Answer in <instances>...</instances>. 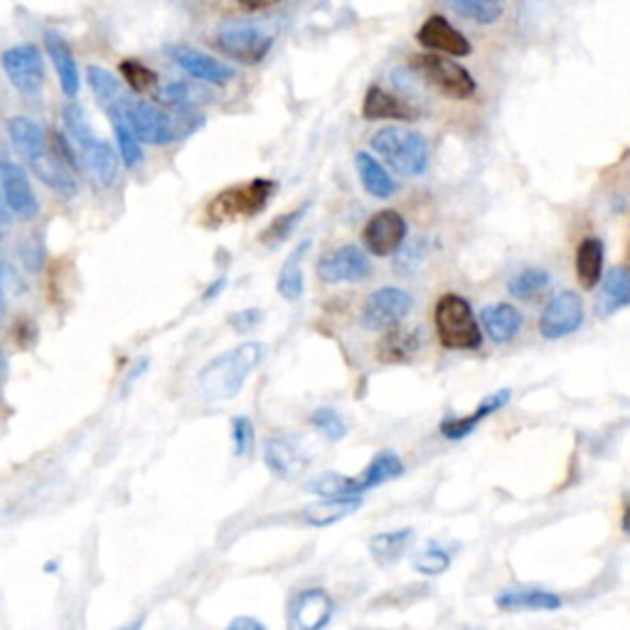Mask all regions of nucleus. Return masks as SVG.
I'll return each instance as SVG.
<instances>
[{
	"instance_id": "11",
	"label": "nucleus",
	"mask_w": 630,
	"mask_h": 630,
	"mask_svg": "<svg viewBox=\"0 0 630 630\" xmlns=\"http://www.w3.org/2000/svg\"><path fill=\"white\" fill-rule=\"evenodd\" d=\"M168 55L173 57L175 65L188 71L192 79L205 81V85L224 87V85H230L236 75V71L230 65H224L222 59L205 55L195 47H168Z\"/></svg>"
},
{
	"instance_id": "16",
	"label": "nucleus",
	"mask_w": 630,
	"mask_h": 630,
	"mask_svg": "<svg viewBox=\"0 0 630 630\" xmlns=\"http://www.w3.org/2000/svg\"><path fill=\"white\" fill-rule=\"evenodd\" d=\"M419 45L433 49V53L453 55V57H466L471 55V43L463 37L456 27H453L446 18L433 15L419 30Z\"/></svg>"
},
{
	"instance_id": "40",
	"label": "nucleus",
	"mask_w": 630,
	"mask_h": 630,
	"mask_svg": "<svg viewBox=\"0 0 630 630\" xmlns=\"http://www.w3.org/2000/svg\"><path fill=\"white\" fill-rule=\"evenodd\" d=\"M111 123H113V133H117L119 153H121L123 163H126V168H139V165L143 163V148H141V141L136 139V133H133L123 121H111Z\"/></svg>"
},
{
	"instance_id": "19",
	"label": "nucleus",
	"mask_w": 630,
	"mask_h": 630,
	"mask_svg": "<svg viewBox=\"0 0 630 630\" xmlns=\"http://www.w3.org/2000/svg\"><path fill=\"white\" fill-rule=\"evenodd\" d=\"M45 47L49 53V59H53V65H55L62 91H65L69 99H75L79 95V69H77L75 55H71V47L67 45V40L62 37L57 30H47Z\"/></svg>"
},
{
	"instance_id": "32",
	"label": "nucleus",
	"mask_w": 630,
	"mask_h": 630,
	"mask_svg": "<svg viewBox=\"0 0 630 630\" xmlns=\"http://www.w3.org/2000/svg\"><path fill=\"white\" fill-rule=\"evenodd\" d=\"M87 79H89L91 91H95V97L99 99V104L104 107V111H111L113 107L121 104V99L129 95L126 87H123L121 81L111 75V71L101 69V67H89Z\"/></svg>"
},
{
	"instance_id": "20",
	"label": "nucleus",
	"mask_w": 630,
	"mask_h": 630,
	"mask_svg": "<svg viewBox=\"0 0 630 630\" xmlns=\"http://www.w3.org/2000/svg\"><path fill=\"white\" fill-rule=\"evenodd\" d=\"M264 463L276 478H294L308 466L306 453L291 439H268L264 449Z\"/></svg>"
},
{
	"instance_id": "38",
	"label": "nucleus",
	"mask_w": 630,
	"mask_h": 630,
	"mask_svg": "<svg viewBox=\"0 0 630 630\" xmlns=\"http://www.w3.org/2000/svg\"><path fill=\"white\" fill-rule=\"evenodd\" d=\"M546 286H550V274L542 272V268H527V272L512 278L508 284V291L515 298H532L537 294H542Z\"/></svg>"
},
{
	"instance_id": "45",
	"label": "nucleus",
	"mask_w": 630,
	"mask_h": 630,
	"mask_svg": "<svg viewBox=\"0 0 630 630\" xmlns=\"http://www.w3.org/2000/svg\"><path fill=\"white\" fill-rule=\"evenodd\" d=\"M230 628H232V630H266L264 623L256 621V618H246V616L234 618V621L230 623Z\"/></svg>"
},
{
	"instance_id": "37",
	"label": "nucleus",
	"mask_w": 630,
	"mask_h": 630,
	"mask_svg": "<svg viewBox=\"0 0 630 630\" xmlns=\"http://www.w3.org/2000/svg\"><path fill=\"white\" fill-rule=\"evenodd\" d=\"M449 566H451V554L436 542H429L427 546H421L415 556V570L419 574L439 576V574L446 572Z\"/></svg>"
},
{
	"instance_id": "5",
	"label": "nucleus",
	"mask_w": 630,
	"mask_h": 630,
	"mask_svg": "<svg viewBox=\"0 0 630 630\" xmlns=\"http://www.w3.org/2000/svg\"><path fill=\"white\" fill-rule=\"evenodd\" d=\"M274 190H276V183L266 180V178H254L250 183L234 185V188L222 190L210 202L208 217L212 222L236 220V217H254L266 210Z\"/></svg>"
},
{
	"instance_id": "8",
	"label": "nucleus",
	"mask_w": 630,
	"mask_h": 630,
	"mask_svg": "<svg viewBox=\"0 0 630 630\" xmlns=\"http://www.w3.org/2000/svg\"><path fill=\"white\" fill-rule=\"evenodd\" d=\"M3 69L20 95L37 97L45 87V59L35 45H18L3 53Z\"/></svg>"
},
{
	"instance_id": "24",
	"label": "nucleus",
	"mask_w": 630,
	"mask_h": 630,
	"mask_svg": "<svg viewBox=\"0 0 630 630\" xmlns=\"http://www.w3.org/2000/svg\"><path fill=\"white\" fill-rule=\"evenodd\" d=\"M510 401V391L505 389V391H498V395H493L490 399H485L483 405L473 411V415L468 417H463V419H449V421H443L441 423V433L446 439H466L468 433H473V429L478 427V423L483 419H488L490 415H495V411L502 409L505 405Z\"/></svg>"
},
{
	"instance_id": "1",
	"label": "nucleus",
	"mask_w": 630,
	"mask_h": 630,
	"mask_svg": "<svg viewBox=\"0 0 630 630\" xmlns=\"http://www.w3.org/2000/svg\"><path fill=\"white\" fill-rule=\"evenodd\" d=\"M107 113L111 121L126 123L141 143H151V146H165V143L188 136V133H192L202 123V119L195 117L192 111H180V117H173V113L151 104V101L136 99L131 95L123 97L121 104Z\"/></svg>"
},
{
	"instance_id": "3",
	"label": "nucleus",
	"mask_w": 630,
	"mask_h": 630,
	"mask_svg": "<svg viewBox=\"0 0 630 630\" xmlns=\"http://www.w3.org/2000/svg\"><path fill=\"white\" fill-rule=\"evenodd\" d=\"M372 148L399 175L417 178L429 168V146L421 133L401 126H387L372 136Z\"/></svg>"
},
{
	"instance_id": "47",
	"label": "nucleus",
	"mask_w": 630,
	"mask_h": 630,
	"mask_svg": "<svg viewBox=\"0 0 630 630\" xmlns=\"http://www.w3.org/2000/svg\"><path fill=\"white\" fill-rule=\"evenodd\" d=\"M5 318V266L3 259H0V323Z\"/></svg>"
},
{
	"instance_id": "43",
	"label": "nucleus",
	"mask_w": 630,
	"mask_h": 630,
	"mask_svg": "<svg viewBox=\"0 0 630 630\" xmlns=\"http://www.w3.org/2000/svg\"><path fill=\"white\" fill-rule=\"evenodd\" d=\"M311 423L320 433H323L328 441H340V439L347 436V423L333 409H318V411H313Z\"/></svg>"
},
{
	"instance_id": "33",
	"label": "nucleus",
	"mask_w": 630,
	"mask_h": 630,
	"mask_svg": "<svg viewBox=\"0 0 630 630\" xmlns=\"http://www.w3.org/2000/svg\"><path fill=\"white\" fill-rule=\"evenodd\" d=\"M411 530H395V532H382L369 540V552L379 564H395L401 554L407 552L411 542Z\"/></svg>"
},
{
	"instance_id": "22",
	"label": "nucleus",
	"mask_w": 630,
	"mask_h": 630,
	"mask_svg": "<svg viewBox=\"0 0 630 630\" xmlns=\"http://www.w3.org/2000/svg\"><path fill=\"white\" fill-rule=\"evenodd\" d=\"M483 328L495 343H510V340L520 333L522 328V316L518 308H512L510 303H493L485 306L483 313Z\"/></svg>"
},
{
	"instance_id": "46",
	"label": "nucleus",
	"mask_w": 630,
	"mask_h": 630,
	"mask_svg": "<svg viewBox=\"0 0 630 630\" xmlns=\"http://www.w3.org/2000/svg\"><path fill=\"white\" fill-rule=\"evenodd\" d=\"M276 3H281V0H240V5L244 10H250V13H256V10H266Z\"/></svg>"
},
{
	"instance_id": "28",
	"label": "nucleus",
	"mask_w": 630,
	"mask_h": 630,
	"mask_svg": "<svg viewBox=\"0 0 630 630\" xmlns=\"http://www.w3.org/2000/svg\"><path fill=\"white\" fill-rule=\"evenodd\" d=\"M385 338L379 343V360L382 363H407L417 355L419 350V333L417 330H405V328H389L385 330Z\"/></svg>"
},
{
	"instance_id": "44",
	"label": "nucleus",
	"mask_w": 630,
	"mask_h": 630,
	"mask_svg": "<svg viewBox=\"0 0 630 630\" xmlns=\"http://www.w3.org/2000/svg\"><path fill=\"white\" fill-rule=\"evenodd\" d=\"M264 320V313L259 308H250V311H240L230 316V325L236 330V333H246V330L256 328Z\"/></svg>"
},
{
	"instance_id": "49",
	"label": "nucleus",
	"mask_w": 630,
	"mask_h": 630,
	"mask_svg": "<svg viewBox=\"0 0 630 630\" xmlns=\"http://www.w3.org/2000/svg\"><path fill=\"white\" fill-rule=\"evenodd\" d=\"M224 286H226V278H217V281L208 288V291H205V298H208V301H212V298H217V294H220Z\"/></svg>"
},
{
	"instance_id": "26",
	"label": "nucleus",
	"mask_w": 630,
	"mask_h": 630,
	"mask_svg": "<svg viewBox=\"0 0 630 630\" xmlns=\"http://www.w3.org/2000/svg\"><path fill=\"white\" fill-rule=\"evenodd\" d=\"M355 168L360 175V183L363 188L377 200H387L397 192V183L389 178V173L382 168V165L369 156V153H357L355 156Z\"/></svg>"
},
{
	"instance_id": "39",
	"label": "nucleus",
	"mask_w": 630,
	"mask_h": 630,
	"mask_svg": "<svg viewBox=\"0 0 630 630\" xmlns=\"http://www.w3.org/2000/svg\"><path fill=\"white\" fill-rule=\"evenodd\" d=\"M306 210L308 208H298V210L288 212V214H278L276 220L262 232V244L278 246L281 242H286L288 236H291V232L298 226V222H301V217L306 214Z\"/></svg>"
},
{
	"instance_id": "25",
	"label": "nucleus",
	"mask_w": 630,
	"mask_h": 630,
	"mask_svg": "<svg viewBox=\"0 0 630 630\" xmlns=\"http://www.w3.org/2000/svg\"><path fill=\"white\" fill-rule=\"evenodd\" d=\"M626 306H630V274L626 268H611V274H608L604 281L601 294H598L596 311L601 318H608Z\"/></svg>"
},
{
	"instance_id": "13",
	"label": "nucleus",
	"mask_w": 630,
	"mask_h": 630,
	"mask_svg": "<svg viewBox=\"0 0 630 630\" xmlns=\"http://www.w3.org/2000/svg\"><path fill=\"white\" fill-rule=\"evenodd\" d=\"M405 236H407V222H405V217L395 210L377 212L365 224V232H363L367 252L375 256L395 254L399 246L405 244Z\"/></svg>"
},
{
	"instance_id": "27",
	"label": "nucleus",
	"mask_w": 630,
	"mask_h": 630,
	"mask_svg": "<svg viewBox=\"0 0 630 630\" xmlns=\"http://www.w3.org/2000/svg\"><path fill=\"white\" fill-rule=\"evenodd\" d=\"M311 250V242H301L296 246V250L288 254L286 264L281 266V274H278V294H281L286 301H298V298L303 296V288H306V278H303V256L306 252Z\"/></svg>"
},
{
	"instance_id": "14",
	"label": "nucleus",
	"mask_w": 630,
	"mask_h": 630,
	"mask_svg": "<svg viewBox=\"0 0 630 630\" xmlns=\"http://www.w3.org/2000/svg\"><path fill=\"white\" fill-rule=\"evenodd\" d=\"M318 276L325 284H355L369 276V262L357 246H340L320 259Z\"/></svg>"
},
{
	"instance_id": "42",
	"label": "nucleus",
	"mask_w": 630,
	"mask_h": 630,
	"mask_svg": "<svg viewBox=\"0 0 630 630\" xmlns=\"http://www.w3.org/2000/svg\"><path fill=\"white\" fill-rule=\"evenodd\" d=\"M232 441H234V456H252L256 446V431L254 421L250 417H234L232 419Z\"/></svg>"
},
{
	"instance_id": "36",
	"label": "nucleus",
	"mask_w": 630,
	"mask_h": 630,
	"mask_svg": "<svg viewBox=\"0 0 630 630\" xmlns=\"http://www.w3.org/2000/svg\"><path fill=\"white\" fill-rule=\"evenodd\" d=\"M119 69L123 79H126V85L136 91V95H146V91L158 89V75L151 67L141 65L139 59H123Z\"/></svg>"
},
{
	"instance_id": "7",
	"label": "nucleus",
	"mask_w": 630,
	"mask_h": 630,
	"mask_svg": "<svg viewBox=\"0 0 630 630\" xmlns=\"http://www.w3.org/2000/svg\"><path fill=\"white\" fill-rule=\"evenodd\" d=\"M274 45V37L252 23H232L220 30L217 35V47L226 57H232L242 65H259Z\"/></svg>"
},
{
	"instance_id": "9",
	"label": "nucleus",
	"mask_w": 630,
	"mask_h": 630,
	"mask_svg": "<svg viewBox=\"0 0 630 630\" xmlns=\"http://www.w3.org/2000/svg\"><path fill=\"white\" fill-rule=\"evenodd\" d=\"M411 308H415V298L401 288L387 286L379 288V291L372 294L367 298V303L363 308V325L372 333H379V330H389L399 325L405 320Z\"/></svg>"
},
{
	"instance_id": "12",
	"label": "nucleus",
	"mask_w": 630,
	"mask_h": 630,
	"mask_svg": "<svg viewBox=\"0 0 630 630\" xmlns=\"http://www.w3.org/2000/svg\"><path fill=\"white\" fill-rule=\"evenodd\" d=\"M0 178H3V195L10 212L20 220H33L40 212V202L35 198L33 185H30L27 173L18 163L0 158Z\"/></svg>"
},
{
	"instance_id": "23",
	"label": "nucleus",
	"mask_w": 630,
	"mask_h": 630,
	"mask_svg": "<svg viewBox=\"0 0 630 630\" xmlns=\"http://www.w3.org/2000/svg\"><path fill=\"white\" fill-rule=\"evenodd\" d=\"M498 606L502 611H556L562 598L544 588H515L498 596Z\"/></svg>"
},
{
	"instance_id": "10",
	"label": "nucleus",
	"mask_w": 630,
	"mask_h": 630,
	"mask_svg": "<svg viewBox=\"0 0 630 630\" xmlns=\"http://www.w3.org/2000/svg\"><path fill=\"white\" fill-rule=\"evenodd\" d=\"M584 323V303L574 291H564L546 303L540 318V333L546 340H560L572 335Z\"/></svg>"
},
{
	"instance_id": "41",
	"label": "nucleus",
	"mask_w": 630,
	"mask_h": 630,
	"mask_svg": "<svg viewBox=\"0 0 630 630\" xmlns=\"http://www.w3.org/2000/svg\"><path fill=\"white\" fill-rule=\"evenodd\" d=\"M158 99L178 111H192V107L200 101V91L183 85V81H175V85L158 91Z\"/></svg>"
},
{
	"instance_id": "31",
	"label": "nucleus",
	"mask_w": 630,
	"mask_h": 630,
	"mask_svg": "<svg viewBox=\"0 0 630 630\" xmlns=\"http://www.w3.org/2000/svg\"><path fill=\"white\" fill-rule=\"evenodd\" d=\"M401 473H405V463L399 461L397 453L382 451V453H377L375 458H372L369 466L357 478L360 490L367 493L372 488H377V485H382V483H389V480L399 478Z\"/></svg>"
},
{
	"instance_id": "18",
	"label": "nucleus",
	"mask_w": 630,
	"mask_h": 630,
	"mask_svg": "<svg viewBox=\"0 0 630 630\" xmlns=\"http://www.w3.org/2000/svg\"><path fill=\"white\" fill-rule=\"evenodd\" d=\"M8 133H10V141H13L15 151L30 163V168H35L37 163H43L49 156L47 136L37 121L27 119V117L10 119Z\"/></svg>"
},
{
	"instance_id": "30",
	"label": "nucleus",
	"mask_w": 630,
	"mask_h": 630,
	"mask_svg": "<svg viewBox=\"0 0 630 630\" xmlns=\"http://www.w3.org/2000/svg\"><path fill=\"white\" fill-rule=\"evenodd\" d=\"M357 508L360 498H323L316 505H308L303 518L313 527H328L345 520L347 515H353Z\"/></svg>"
},
{
	"instance_id": "29",
	"label": "nucleus",
	"mask_w": 630,
	"mask_h": 630,
	"mask_svg": "<svg viewBox=\"0 0 630 630\" xmlns=\"http://www.w3.org/2000/svg\"><path fill=\"white\" fill-rule=\"evenodd\" d=\"M601 274H604V242L596 240V236H588V240L578 244L576 252L578 284L584 288H594L601 281Z\"/></svg>"
},
{
	"instance_id": "34",
	"label": "nucleus",
	"mask_w": 630,
	"mask_h": 630,
	"mask_svg": "<svg viewBox=\"0 0 630 630\" xmlns=\"http://www.w3.org/2000/svg\"><path fill=\"white\" fill-rule=\"evenodd\" d=\"M308 490L320 495V498H360L363 495L357 478H345V475L333 471L318 475L316 480L308 483Z\"/></svg>"
},
{
	"instance_id": "2",
	"label": "nucleus",
	"mask_w": 630,
	"mask_h": 630,
	"mask_svg": "<svg viewBox=\"0 0 630 630\" xmlns=\"http://www.w3.org/2000/svg\"><path fill=\"white\" fill-rule=\"evenodd\" d=\"M266 347L262 343H242L217 355L198 372V389L205 399L224 401L242 391L244 382L262 365Z\"/></svg>"
},
{
	"instance_id": "17",
	"label": "nucleus",
	"mask_w": 630,
	"mask_h": 630,
	"mask_svg": "<svg viewBox=\"0 0 630 630\" xmlns=\"http://www.w3.org/2000/svg\"><path fill=\"white\" fill-rule=\"evenodd\" d=\"M77 156L99 188H111V185L117 183L119 156L107 141L95 136L89 143H85V146L77 148Z\"/></svg>"
},
{
	"instance_id": "50",
	"label": "nucleus",
	"mask_w": 630,
	"mask_h": 630,
	"mask_svg": "<svg viewBox=\"0 0 630 630\" xmlns=\"http://www.w3.org/2000/svg\"><path fill=\"white\" fill-rule=\"evenodd\" d=\"M623 532L630 534V505H628V510H626V515H623Z\"/></svg>"
},
{
	"instance_id": "48",
	"label": "nucleus",
	"mask_w": 630,
	"mask_h": 630,
	"mask_svg": "<svg viewBox=\"0 0 630 630\" xmlns=\"http://www.w3.org/2000/svg\"><path fill=\"white\" fill-rule=\"evenodd\" d=\"M8 220H10V208L3 195V178H0V222H8Z\"/></svg>"
},
{
	"instance_id": "21",
	"label": "nucleus",
	"mask_w": 630,
	"mask_h": 630,
	"mask_svg": "<svg viewBox=\"0 0 630 630\" xmlns=\"http://www.w3.org/2000/svg\"><path fill=\"white\" fill-rule=\"evenodd\" d=\"M363 117L369 121H382V119L411 121L417 117V111L411 109L407 101L389 95V91H385L382 87H369L363 101Z\"/></svg>"
},
{
	"instance_id": "4",
	"label": "nucleus",
	"mask_w": 630,
	"mask_h": 630,
	"mask_svg": "<svg viewBox=\"0 0 630 630\" xmlns=\"http://www.w3.org/2000/svg\"><path fill=\"white\" fill-rule=\"evenodd\" d=\"M436 333L443 347L449 350H478L483 343V333L478 320L473 316V308L456 294H446L439 298L436 311Z\"/></svg>"
},
{
	"instance_id": "15",
	"label": "nucleus",
	"mask_w": 630,
	"mask_h": 630,
	"mask_svg": "<svg viewBox=\"0 0 630 630\" xmlns=\"http://www.w3.org/2000/svg\"><path fill=\"white\" fill-rule=\"evenodd\" d=\"M335 604L323 588H308L298 594L291 604V626L296 630H318L330 623Z\"/></svg>"
},
{
	"instance_id": "51",
	"label": "nucleus",
	"mask_w": 630,
	"mask_h": 630,
	"mask_svg": "<svg viewBox=\"0 0 630 630\" xmlns=\"http://www.w3.org/2000/svg\"><path fill=\"white\" fill-rule=\"evenodd\" d=\"M628 259H630V250H628Z\"/></svg>"
},
{
	"instance_id": "6",
	"label": "nucleus",
	"mask_w": 630,
	"mask_h": 630,
	"mask_svg": "<svg viewBox=\"0 0 630 630\" xmlns=\"http://www.w3.org/2000/svg\"><path fill=\"white\" fill-rule=\"evenodd\" d=\"M411 69L417 71L419 77H423L429 85L441 91L443 97L449 99H471L475 95V79L471 77V71L453 62L449 57L441 55H417L411 57Z\"/></svg>"
},
{
	"instance_id": "35",
	"label": "nucleus",
	"mask_w": 630,
	"mask_h": 630,
	"mask_svg": "<svg viewBox=\"0 0 630 630\" xmlns=\"http://www.w3.org/2000/svg\"><path fill=\"white\" fill-rule=\"evenodd\" d=\"M449 5L456 10L461 18L473 20L480 25L498 23L502 15L500 0H449Z\"/></svg>"
}]
</instances>
